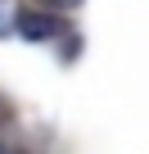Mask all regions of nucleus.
I'll return each instance as SVG.
<instances>
[{"mask_svg": "<svg viewBox=\"0 0 149 154\" xmlns=\"http://www.w3.org/2000/svg\"><path fill=\"white\" fill-rule=\"evenodd\" d=\"M18 32H23L27 41H50V36L59 32V23H54V14H36V9H23V14H18Z\"/></svg>", "mask_w": 149, "mask_h": 154, "instance_id": "nucleus-1", "label": "nucleus"}, {"mask_svg": "<svg viewBox=\"0 0 149 154\" xmlns=\"http://www.w3.org/2000/svg\"><path fill=\"white\" fill-rule=\"evenodd\" d=\"M50 5H77V0H50Z\"/></svg>", "mask_w": 149, "mask_h": 154, "instance_id": "nucleus-2", "label": "nucleus"}]
</instances>
